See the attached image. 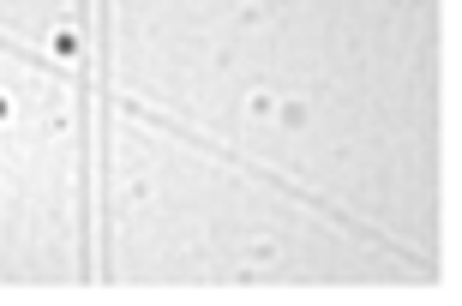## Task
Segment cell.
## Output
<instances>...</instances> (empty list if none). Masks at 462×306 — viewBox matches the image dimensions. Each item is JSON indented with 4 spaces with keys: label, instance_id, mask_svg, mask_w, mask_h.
<instances>
[{
    "label": "cell",
    "instance_id": "6da1fadb",
    "mask_svg": "<svg viewBox=\"0 0 462 306\" xmlns=\"http://www.w3.org/2000/svg\"><path fill=\"white\" fill-rule=\"evenodd\" d=\"M54 54H66V61H72V54H78V36H72V30H54Z\"/></svg>",
    "mask_w": 462,
    "mask_h": 306
},
{
    "label": "cell",
    "instance_id": "7a4b0ae2",
    "mask_svg": "<svg viewBox=\"0 0 462 306\" xmlns=\"http://www.w3.org/2000/svg\"><path fill=\"white\" fill-rule=\"evenodd\" d=\"M6 114H12V102H6V96H0V120H6Z\"/></svg>",
    "mask_w": 462,
    "mask_h": 306
}]
</instances>
